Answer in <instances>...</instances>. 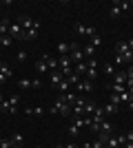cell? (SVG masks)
Listing matches in <instances>:
<instances>
[{
    "label": "cell",
    "instance_id": "1",
    "mask_svg": "<svg viewBox=\"0 0 133 148\" xmlns=\"http://www.w3.org/2000/svg\"><path fill=\"white\" fill-rule=\"evenodd\" d=\"M18 104H20V95L5 97V99H2V104H0V113H11V115H16V113H20Z\"/></svg>",
    "mask_w": 133,
    "mask_h": 148
},
{
    "label": "cell",
    "instance_id": "2",
    "mask_svg": "<svg viewBox=\"0 0 133 148\" xmlns=\"http://www.w3.org/2000/svg\"><path fill=\"white\" fill-rule=\"evenodd\" d=\"M69 58H71V62H73V64L84 62V53H82L80 42H71V44H69Z\"/></svg>",
    "mask_w": 133,
    "mask_h": 148
},
{
    "label": "cell",
    "instance_id": "3",
    "mask_svg": "<svg viewBox=\"0 0 133 148\" xmlns=\"http://www.w3.org/2000/svg\"><path fill=\"white\" fill-rule=\"evenodd\" d=\"M58 69L62 71L64 77H69L71 73H73V62H71L69 56H58Z\"/></svg>",
    "mask_w": 133,
    "mask_h": 148
},
{
    "label": "cell",
    "instance_id": "4",
    "mask_svg": "<svg viewBox=\"0 0 133 148\" xmlns=\"http://www.w3.org/2000/svg\"><path fill=\"white\" fill-rule=\"evenodd\" d=\"M115 53L124 58V62H131V60H133V51L129 49L127 42H118V44H115Z\"/></svg>",
    "mask_w": 133,
    "mask_h": 148
},
{
    "label": "cell",
    "instance_id": "5",
    "mask_svg": "<svg viewBox=\"0 0 133 148\" xmlns=\"http://www.w3.org/2000/svg\"><path fill=\"white\" fill-rule=\"evenodd\" d=\"M9 38H11V40H25V31H22V27H20L18 22L9 25Z\"/></svg>",
    "mask_w": 133,
    "mask_h": 148
},
{
    "label": "cell",
    "instance_id": "6",
    "mask_svg": "<svg viewBox=\"0 0 133 148\" xmlns=\"http://www.w3.org/2000/svg\"><path fill=\"white\" fill-rule=\"evenodd\" d=\"M93 91V82L91 80H87V77H84V80H80L76 84V93L78 95H82V93H91Z\"/></svg>",
    "mask_w": 133,
    "mask_h": 148
},
{
    "label": "cell",
    "instance_id": "7",
    "mask_svg": "<svg viewBox=\"0 0 133 148\" xmlns=\"http://www.w3.org/2000/svg\"><path fill=\"white\" fill-rule=\"evenodd\" d=\"M18 25L22 27V31H29L31 27H36V25H38V20H31L29 16H20V18H18Z\"/></svg>",
    "mask_w": 133,
    "mask_h": 148
},
{
    "label": "cell",
    "instance_id": "8",
    "mask_svg": "<svg viewBox=\"0 0 133 148\" xmlns=\"http://www.w3.org/2000/svg\"><path fill=\"white\" fill-rule=\"evenodd\" d=\"M62 80H64V75H62V71H60V69H58V71H49V82L53 84V86H58Z\"/></svg>",
    "mask_w": 133,
    "mask_h": 148
},
{
    "label": "cell",
    "instance_id": "9",
    "mask_svg": "<svg viewBox=\"0 0 133 148\" xmlns=\"http://www.w3.org/2000/svg\"><path fill=\"white\" fill-rule=\"evenodd\" d=\"M40 27H42V25L38 22L36 27H31L29 31H25V40H36V38H38V33H40Z\"/></svg>",
    "mask_w": 133,
    "mask_h": 148
},
{
    "label": "cell",
    "instance_id": "10",
    "mask_svg": "<svg viewBox=\"0 0 133 148\" xmlns=\"http://www.w3.org/2000/svg\"><path fill=\"white\" fill-rule=\"evenodd\" d=\"M113 84H120V86H124V84H127V71H115V75H113Z\"/></svg>",
    "mask_w": 133,
    "mask_h": 148
},
{
    "label": "cell",
    "instance_id": "11",
    "mask_svg": "<svg viewBox=\"0 0 133 148\" xmlns=\"http://www.w3.org/2000/svg\"><path fill=\"white\" fill-rule=\"evenodd\" d=\"M102 111H104V115H115V113H120V106L111 104V102H107V104L102 106Z\"/></svg>",
    "mask_w": 133,
    "mask_h": 148
},
{
    "label": "cell",
    "instance_id": "12",
    "mask_svg": "<svg viewBox=\"0 0 133 148\" xmlns=\"http://www.w3.org/2000/svg\"><path fill=\"white\" fill-rule=\"evenodd\" d=\"M44 62H47V69L49 71H58V58H51V56H42Z\"/></svg>",
    "mask_w": 133,
    "mask_h": 148
},
{
    "label": "cell",
    "instance_id": "13",
    "mask_svg": "<svg viewBox=\"0 0 133 148\" xmlns=\"http://www.w3.org/2000/svg\"><path fill=\"white\" fill-rule=\"evenodd\" d=\"M33 66H36V71H38L40 75L49 71V69H47V62H44V58H42V56H40V60H36V64H33Z\"/></svg>",
    "mask_w": 133,
    "mask_h": 148
},
{
    "label": "cell",
    "instance_id": "14",
    "mask_svg": "<svg viewBox=\"0 0 133 148\" xmlns=\"http://www.w3.org/2000/svg\"><path fill=\"white\" fill-rule=\"evenodd\" d=\"M0 75H5L7 80H9V77H13V71L9 69V64H7V62H0Z\"/></svg>",
    "mask_w": 133,
    "mask_h": 148
},
{
    "label": "cell",
    "instance_id": "15",
    "mask_svg": "<svg viewBox=\"0 0 133 148\" xmlns=\"http://www.w3.org/2000/svg\"><path fill=\"white\" fill-rule=\"evenodd\" d=\"M9 139H11V146H22V144H25V137H22V133H13Z\"/></svg>",
    "mask_w": 133,
    "mask_h": 148
},
{
    "label": "cell",
    "instance_id": "16",
    "mask_svg": "<svg viewBox=\"0 0 133 148\" xmlns=\"http://www.w3.org/2000/svg\"><path fill=\"white\" fill-rule=\"evenodd\" d=\"M82 53H84V58L87 60H91V58H95V47H91V44H84V49H82Z\"/></svg>",
    "mask_w": 133,
    "mask_h": 148
},
{
    "label": "cell",
    "instance_id": "17",
    "mask_svg": "<svg viewBox=\"0 0 133 148\" xmlns=\"http://www.w3.org/2000/svg\"><path fill=\"white\" fill-rule=\"evenodd\" d=\"M62 97H64V102H67L69 106H73V104H76V99H78V93L76 91H69L67 95H62Z\"/></svg>",
    "mask_w": 133,
    "mask_h": 148
},
{
    "label": "cell",
    "instance_id": "18",
    "mask_svg": "<svg viewBox=\"0 0 133 148\" xmlns=\"http://www.w3.org/2000/svg\"><path fill=\"white\" fill-rule=\"evenodd\" d=\"M25 113H29V115H36V117H40V115H44V108L42 106H29V108H25Z\"/></svg>",
    "mask_w": 133,
    "mask_h": 148
},
{
    "label": "cell",
    "instance_id": "19",
    "mask_svg": "<svg viewBox=\"0 0 133 148\" xmlns=\"http://www.w3.org/2000/svg\"><path fill=\"white\" fill-rule=\"evenodd\" d=\"M95 108H98V106H95L93 102H87V104H84V117H91Z\"/></svg>",
    "mask_w": 133,
    "mask_h": 148
},
{
    "label": "cell",
    "instance_id": "20",
    "mask_svg": "<svg viewBox=\"0 0 133 148\" xmlns=\"http://www.w3.org/2000/svg\"><path fill=\"white\" fill-rule=\"evenodd\" d=\"M111 130H113L111 122H107V119H102V124H100V133H107V135H111Z\"/></svg>",
    "mask_w": 133,
    "mask_h": 148
},
{
    "label": "cell",
    "instance_id": "21",
    "mask_svg": "<svg viewBox=\"0 0 133 148\" xmlns=\"http://www.w3.org/2000/svg\"><path fill=\"white\" fill-rule=\"evenodd\" d=\"M102 71H104V75H111V77H113V75H115V64H113V62H109V64L102 66Z\"/></svg>",
    "mask_w": 133,
    "mask_h": 148
},
{
    "label": "cell",
    "instance_id": "22",
    "mask_svg": "<svg viewBox=\"0 0 133 148\" xmlns=\"http://www.w3.org/2000/svg\"><path fill=\"white\" fill-rule=\"evenodd\" d=\"M80 80H82V75H78L76 71H73V73H71L69 77H67V82H69L71 86H76V84H78V82H80Z\"/></svg>",
    "mask_w": 133,
    "mask_h": 148
},
{
    "label": "cell",
    "instance_id": "23",
    "mask_svg": "<svg viewBox=\"0 0 133 148\" xmlns=\"http://www.w3.org/2000/svg\"><path fill=\"white\" fill-rule=\"evenodd\" d=\"M73 71H76L78 75H84V73H87V60L80 62V64H76V66H73Z\"/></svg>",
    "mask_w": 133,
    "mask_h": 148
},
{
    "label": "cell",
    "instance_id": "24",
    "mask_svg": "<svg viewBox=\"0 0 133 148\" xmlns=\"http://www.w3.org/2000/svg\"><path fill=\"white\" fill-rule=\"evenodd\" d=\"M18 86L22 88V91H27V88H31V80H29V77H20V80H18Z\"/></svg>",
    "mask_w": 133,
    "mask_h": 148
},
{
    "label": "cell",
    "instance_id": "25",
    "mask_svg": "<svg viewBox=\"0 0 133 148\" xmlns=\"http://www.w3.org/2000/svg\"><path fill=\"white\" fill-rule=\"evenodd\" d=\"M58 53H60V56H69V44L67 42H58Z\"/></svg>",
    "mask_w": 133,
    "mask_h": 148
},
{
    "label": "cell",
    "instance_id": "26",
    "mask_svg": "<svg viewBox=\"0 0 133 148\" xmlns=\"http://www.w3.org/2000/svg\"><path fill=\"white\" fill-rule=\"evenodd\" d=\"M120 13H122V11H120V7L113 5L111 9H109V18H113V20H115V18H120Z\"/></svg>",
    "mask_w": 133,
    "mask_h": 148
},
{
    "label": "cell",
    "instance_id": "27",
    "mask_svg": "<svg viewBox=\"0 0 133 148\" xmlns=\"http://www.w3.org/2000/svg\"><path fill=\"white\" fill-rule=\"evenodd\" d=\"M69 86H71V84H69V82H67V77H64V80L62 82H60V84H58V91H60V93H69Z\"/></svg>",
    "mask_w": 133,
    "mask_h": 148
},
{
    "label": "cell",
    "instance_id": "28",
    "mask_svg": "<svg viewBox=\"0 0 133 148\" xmlns=\"http://www.w3.org/2000/svg\"><path fill=\"white\" fill-rule=\"evenodd\" d=\"M115 5L120 7V11H122V13H124V11H131V2H127V0H122V2H120V0H118Z\"/></svg>",
    "mask_w": 133,
    "mask_h": 148
},
{
    "label": "cell",
    "instance_id": "29",
    "mask_svg": "<svg viewBox=\"0 0 133 148\" xmlns=\"http://www.w3.org/2000/svg\"><path fill=\"white\" fill-rule=\"evenodd\" d=\"M27 58H29V53H27L25 49H20L18 53H16V60H18V62H27Z\"/></svg>",
    "mask_w": 133,
    "mask_h": 148
},
{
    "label": "cell",
    "instance_id": "30",
    "mask_svg": "<svg viewBox=\"0 0 133 148\" xmlns=\"http://www.w3.org/2000/svg\"><path fill=\"white\" fill-rule=\"evenodd\" d=\"M89 44L98 49V47H100V44H102V38H100V36H93V38H89Z\"/></svg>",
    "mask_w": 133,
    "mask_h": 148
},
{
    "label": "cell",
    "instance_id": "31",
    "mask_svg": "<svg viewBox=\"0 0 133 148\" xmlns=\"http://www.w3.org/2000/svg\"><path fill=\"white\" fill-rule=\"evenodd\" d=\"M67 133H69V135H71V137H78V135H80V128H78L76 124H71L69 128H67Z\"/></svg>",
    "mask_w": 133,
    "mask_h": 148
},
{
    "label": "cell",
    "instance_id": "32",
    "mask_svg": "<svg viewBox=\"0 0 133 148\" xmlns=\"http://www.w3.org/2000/svg\"><path fill=\"white\" fill-rule=\"evenodd\" d=\"M109 102H111V104H115V106H120L122 102H120V95H118V93H111V95H109Z\"/></svg>",
    "mask_w": 133,
    "mask_h": 148
},
{
    "label": "cell",
    "instance_id": "33",
    "mask_svg": "<svg viewBox=\"0 0 133 148\" xmlns=\"http://www.w3.org/2000/svg\"><path fill=\"white\" fill-rule=\"evenodd\" d=\"M76 33H78V36H87V27L78 22V25H76Z\"/></svg>",
    "mask_w": 133,
    "mask_h": 148
},
{
    "label": "cell",
    "instance_id": "34",
    "mask_svg": "<svg viewBox=\"0 0 133 148\" xmlns=\"http://www.w3.org/2000/svg\"><path fill=\"white\" fill-rule=\"evenodd\" d=\"M11 42H13V40H11L9 36H2V40H0V47H11Z\"/></svg>",
    "mask_w": 133,
    "mask_h": 148
},
{
    "label": "cell",
    "instance_id": "35",
    "mask_svg": "<svg viewBox=\"0 0 133 148\" xmlns=\"http://www.w3.org/2000/svg\"><path fill=\"white\" fill-rule=\"evenodd\" d=\"M93 36H98V29L95 27H87V38H93Z\"/></svg>",
    "mask_w": 133,
    "mask_h": 148
},
{
    "label": "cell",
    "instance_id": "36",
    "mask_svg": "<svg viewBox=\"0 0 133 148\" xmlns=\"http://www.w3.org/2000/svg\"><path fill=\"white\" fill-rule=\"evenodd\" d=\"M0 148H13L11 146V139H0Z\"/></svg>",
    "mask_w": 133,
    "mask_h": 148
},
{
    "label": "cell",
    "instance_id": "37",
    "mask_svg": "<svg viewBox=\"0 0 133 148\" xmlns=\"http://www.w3.org/2000/svg\"><path fill=\"white\" fill-rule=\"evenodd\" d=\"M31 88H42V80H38V77L31 80Z\"/></svg>",
    "mask_w": 133,
    "mask_h": 148
},
{
    "label": "cell",
    "instance_id": "38",
    "mask_svg": "<svg viewBox=\"0 0 133 148\" xmlns=\"http://www.w3.org/2000/svg\"><path fill=\"white\" fill-rule=\"evenodd\" d=\"M127 80H133V66L127 69Z\"/></svg>",
    "mask_w": 133,
    "mask_h": 148
},
{
    "label": "cell",
    "instance_id": "39",
    "mask_svg": "<svg viewBox=\"0 0 133 148\" xmlns=\"http://www.w3.org/2000/svg\"><path fill=\"white\" fill-rule=\"evenodd\" d=\"M127 108H129V111H133V97H131V99L127 102Z\"/></svg>",
    "mask_w": 133,
    "mask_h": 148
},
{
    "label": "cell",
    "instance_id": "40",
    "mask_svg": "<svg viewBox=\"0 0 133 148\" xmlns=\"http://www.w3.org/2000/svg\"><path fill=\"white\" fill-rule=\"evenodd\" d=\"M64 148H78V144H76V142H69V144H67Z\"/></svg>",
    "mask_w": 133,
    "mask_h": 148
},
{
    "label": "cell",
    "instance_id": "41",
    "mask_svg": "<svg viewBox=\"0 0 133 148\" xmlns=\"http://www.w3.org/2000/svg\"><path fill=\"white\" fill-rule=\"evenodd\" d=\"M127 44H129V49L133 51V38H131V40H127Z\"/></svg>",
    "mask_w": 133,
    "mask_h": 148
},
{
    "label": "cell",
    "instance_id": "42",
    "mask_svg": "<svg viewBox=\"0 0 133 148\" xmlns=\"http://www.w3.org/2000/svg\"><path fill=\"white\" fill-rule=\"evenodd\" d=\"M124 148H133V142H127V144H124Z\"/></svg>",
    "mask_w": 133,
    "mask_h": 148
},
{
    "label": "cell",
    "instance_id": "43",
    "mask_svg": "<svg viewBox=\"0 0 133 148\" xmlns=\"http://www.w3.org/2000/svg\"><path fill=\"white\" fill-rule=\"evenodd\" d=\"M53 148H64V144H56V146H53Z\"/></svg>",
    "mask_w": 133,
    "mask_h": 148
},
{
    "label": "cell",
    "instance_id": "44",
    "mask_svg": "<svg viewBox=\"0 0 133 148\" xmlns=\"http://www.w3.org/2000/svg\"><path fill=\"white\" fill-rule=\"evenodd\" d=\"M2 99H5V97H2V93H0V104H2Z\"/></svg>",
    "mask_w": 133,
    "mask_h": 148
},
{
    "label": "cell",
    "instance_id": "45",
    "mask_svg": "<svg viewBox=\"0 0 133 148\" xmlns=\"http://www.w3.org/2000/svg\"><path fill=\"white\" fill-rule=\"evenodd\" d=\"M13 148H25V146H13Z\"/></svg>",
    "mask_w": 133,
    "mask_h": 148
},
{
    "label": "cell",
    "instance_id": "46",
    "mask_svg": "<svg viewBox=\"0 0 133 148\" xmlns=\"http://www.w3.org/2000/svg\"><path fill=\"white\" fill-rule=\"evenodd\" d=\"M0 40H2V33H0Z\"/></svg>",
    "mask_w": 133,
    "mask_h": 148
},
{
    "label": "cell",
    "instance_id": "47",
    "mask_svg": "<svg viewBox=\"0 0 133 148\" xmlns=\"http://www.w3.org/2000/svg\"><path fill=\"white\" fill-rule=\"evenodd\" d=\"M102 148H107V146H102Z\"/></svg>",
    "mask_w": 133,
    "mask_h": 148
}]
</instances>
